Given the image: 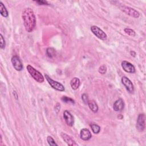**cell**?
I'll list each match as a JSON object with an SVG mask.
<instances>
[{
	"label": "cell",
	"mask_w": 146,
	"mask_h": 146,
	"mask_svg": "<svg viewBox=\"0 0 146 146\" xmlns=\"http://www.w3.org/2000/svg\"><path fill=\"white\" fill-rule=\"evenodd\" d=\"M136 128L140 132H143L145 129V114L140 113L136 121Z\"/></svg>",
	"instance_id": "obj_7"
},
{
	"label": "cell",
	"mask_w": 146,
	"mask_h": 146,
	"mask_svg": "<svg viewBox=\"0 0 146 146\" xmlns=\"http://www.w3.org/2000/svg\"><path fill=\"white\" fill-rule=\"evenodd\" d=\"M80 84V80L79 78H78L76 77L73 78L70 81V86H71L72 89L74 90H77L78 88V87H79Z\"/></svg>",
	"instance_id": "obj_14"
},
{
	"label": "cell",
	"mask_w": 146,
	"mask_h": 146,
	"mask_svg": "<svg viewBox=\"0 0 146 146\" xmlns=\"http://www.w3.org/2000/svg\"><path fill=\"white\" fill-rule=\"evenodd\" d=\"M60 136L63 140L69 145L71 146H75V145H78V144L70 137L69 135H67L66 133H64L63 132H62L60 133Z\"/></svg>",
	"instance_id": "obj_12"
},
{
	"label": "cell",
	"mask_w": 146,
	"mask_h": 146,
	"mask_svg": "<svg viewBox=\"0 0 146 146\" xmlns=\"http://www.w3.org/2000/svg\"><path fill=\"white\" fill-rule=\"evenodd\" d=\"M120 9L122 11L125 13L126 14H127L131 17H132L133 18H137L140 16L139 13L137 10H136L135 9H134L132 7L126 6H122L120 7Z\"/></svg>",
	"instance_id": "obj_5"
},
{
	"label": "cell",
	"mask_w": 146,
	"mask_h": 146,
	"mask_svg": "<svg viewBox=\"0 0 146 146\" xmlns=\"http://www.w3.org/2000/svg\"><path fill=\"white\" fill-rule=\"evenodd\" d=\"M0 13L2 16H3V17H8V11L6 8V7L5 6V5H3V3L1 2H0Z\"/></svg>",
	"instance_id": "obj_16"
},
{
	"label": "cell",
	"mask_w": 146,
	"mask_h": 146,
	"mask_svg": "<svg viewBox=\"0 0 146 146\" xmlns=\"http://www.w3.org/2000/svg\"><path fill=\"white\" fill-rule=\"evenodd\" d=\"M90 127L91 128L92 132L94 133L97 134V133H99V132L100 131V127L99 125H98V124H91L90 125Z\"/></svg>",
	"instance_id": "obj_18"
},
{
	"label": "cell",
	"mask_w": 146,
	"mask_h": 146,
	"mask_svg": "<svg viewBox=\"0 0 146 146\" xmlns=\"http://www.w3.org/2000/svg\"><path fill=\"white\" fill-rule=\"evenodd\" d=\"M61 100L63 102H65L66 103H71V104H75V102L72 99H71L70 98H68L67 96H62L61 98Z\"/></svg>",
	"instance_id": "obj_19"
},
{
	"label": "cell",
	"mask_w": 146,
	"mask_h": 146,
	"mask_svg": "<svg viewBox=\"0 0 146 146\" xmlns=\"http://www.w3.org/2000/svg\"><path fill=\"white\" fill-rule=\"evenodd\" d=\"M121 66L123 69L128 73L132 74L135 72V68L134 66L128 61H126V60L123 61L121 62Z\"/></svg>",
	"instance_id": "obj_9"
},
{
	"label": "cell",
	"mask_w": 146,
	"mask_h": 146,
	"mask_svg": "<svg viewBox=\"0 0 146 146\" xmlns=\"http://www.w3.org/2000/svg\"><path fill=\"white\" fill-rule=\"evenodd\" d=\"M47 141L50 145H51V146H54V145L57 146L58 145V144L55 143L54 139L50 136H48L47 137Z\"/></svg>",
	"instance_id": "obj_21"
},
{
	"label": "cell",
	"mask_w": 146,
	"mask_h": 146,
	"mask_svg": "<svg viewBox=\"0 0 146 146\" xmlns=\"http://www.w3.org/2000/svg\"><path fill=\"white\" fill-rule=\"evenodd\" d=\"M98 71L101 74H106L107 71V67L105 65H102L100 67H99L98 69Z\"/></svg>",
	"instance_id": "obj_22"
},
{
	"label": "cell",
	"mask_w": 146,
	"mask_h": 146,
	"mask_svg": "<svg viewBox=\"0 0 146 146\" xmlns=\"http://www.w3.org/2000/svg\"><path fill=\"white\" fill-rule=\"evenodd\" d=\"M63 118L67 125L70 127H72L74 125V117L69 111L66 110L63 112Z\"/></svg>",
	"instance_id": "obj_10"
},
{
	"label": "cell",
	"mask_w": 146,
	"mask_h": 146,
	"mask_svg": "<svg viewBox=\"0 0 146 146\" xmlns=\"http://www.w3.org/2000/svg\"><path fill=\"white\" fill-rule=\"evenodd\" d=\"M0 38H1V46L0 47L1 49H4L5 48L6 46V43H5V40L2 34H0Z\"/></svg>",
	"instance_id": "obj_23"
},
{
	"label": "cell",
	"mask_w": 146,
	"mask_h": 146,
	"mask_svg": "<svg viewBox=\"0 0 146 146\" xmlns=\"http://www.w3.org/2000/svg\"><path fill=\"white\" fill-rule=\"evenodd\" d=\"M82 99L83 100V102L85 103V104H87L88 102V95L86 94H83L82 95Z\"/></svg>",
	"instance_id": "obj_24"
},
{
	"label": "cell",
	"mask_w": 146,
	"mask_h": 146,
	"mask_svg": "<svg viewBox=\"0 0 146 146\" xmlns=\"http://www.w3.org/2000/svg\"><path fill=\"white\" fill-rule=\"evenodd\" d=\"M124 107V103L123 100L121 99H119L115 102L113 103V108L115 111H121Z\"/></svg>",
	"instance_id": "obj_13"
},
{
	"label": "cell",
	"mask_w": 146,
	"mask_h": 146,
	"mask_svg": "<svg viewBox=\"0 0 146 146\" xmlns=\"http://www.w3.org/2000/svg\"><path fill=\"white\" fill-rule=\"evenodd\" d=\"M91 31L97 38L100 39L106 40L107 38V34L96 26H92L91 27Z\"/></svg>",
	"instance_id": "obj_4"
},
{
	"label": "cell",
	"mask_w": 146,
	"mask_h": 146,
	"mask_svg": "<svg viewBox=\"0 0 146 146\" xmlns=\"http://www.w3.org/2000/svg\"><path fill=\"white\" fill-rule=\"evenodd\" d=\"M27 70L32 76V78L38 83H42L44 82V77L40 72L35 69L30 65H27L26 67Z\"/></svg>",
	"instance_id": "obj_2"
},
{
	"label": "cell",
	"mask_w": 146,
	"mask_h": 146,
	"mask_svg": "<svg viewBox=\"0 0 146 146\" xmlns=\"http://www.w3.org/2000/svg\"><path fill=\"white\" fill-rule=\"evenodd\" d=\"M56 110H58V111L60 110V104L59 103H57L55 107V110L56 111Z\"/></svg>",
	"instance_id": "obj_26"
},
{
	"label": "cell",
	"mask_w": 146,
	"mask_h": 146,
	"mask_svg": "<svg viewBox=\"0 0 146 146\" xmlns=\"http://www.w3.org/2000/svg\"><path fill=\"white\" fill-rule=\"evenodd\" d=\"M124 32H125L127 34H128V35H129V36H135V35H136L135 31L131 29H129V28H125V29H124Z\"/></svg>",
	"instance_id": "obj_20"
},
{
	"label": "cell",
	"mask_w": 146,
	"mask_h": 146,
	"mask_svg": "<svg viewBox=\"0 0 146 146\" xmlns=\"http://www.w3.org/2000/svg\"><path fill=\"white\" fill-rule=\"evenodd\" d=\"M56 54V51L55 50V49H54L53 48H48L46 50V55H47L48 57L49 58H52L54 57Z\"/></svg>",
	"instance_id": "obj_17"
},
{
	"label": "cell",
	"mask_w": 146,
	"mask_h": 146,
	"mask_svg": "<svg viewBox=\"0 0 146 146\" xmlns=\"http://www.w3.org/2000/svg\"><path fill=\"white\" fill-rule=\"evenodd\" d=\"M34 2H35L39 5H48V3L46 1H35Z\"/></svg>",
	"instance_id": "obj_25"
},
{
	"label": "cell",
	"mask_w": 146,
	"mask_h": 146,
	"mask_svg": "<svg viewBox=\"0 0 146 146\" xmlns=\"http://www.w3.org/2000/svg\"><path fill=\"white\" fill-rule=\"evenodd\" d=\"M22 18L26 31L31 33L36 26V18L33 10L31 8H25L22 13Z\"/></svg>",
	"instance_id": "obj_1"
},
{
	"label": "cell",
	"mask_w": 146,
	"mask_h": 146,
	"mask_svg": "<svg viewBox=\"0 0 146 146\" xmlns=\"http://www.w3.org/2000/svg\"><path fill=\"white\" fill-rule=\"evenodd\" d=\"M44 76H45L47 81L49 83V84L52 87V88H53L54 89H55L57 91H64L65 88H64V86L62 84H61L60 83H59L57 81L54 80L51 78H50V76H48L47 74H45Z\"/></svg>",
	"instance_id": "obj_3"
},
{
	"label": "cell",
	"mask_w": 146,
	"mask_h": 146,
	"mask_svg": "<svg viewBox=\"0 0 146 146\" xmlns=\"http://www.w3.org/2000/svg\"><path fill=\"white\" fill-rule=\"evenodd\" d=\"M88 105L90 108V109L94 113H96L98 111V106L96 104V103L94 100H89L88 102Z\"/></svg>",
	"instance_id": "obj_15"
},
{
	"label": "cell",
	"mask_w": 146,
	"mask_h": 146,
	"mask_svg": "<svg viewBox=\"0 0 146 146\" xmlns=\"http://www.w3.org/2000/svg\"><path fill=\"white\" fill-rule=\"evenodd\" d=\"M121 82L123 84L124 86L127 91L130 93L133 94L134 91V87L132 82L126 76H123L121 78Z\"/></svg>",
	"instance_id": "obj_6"
},
{
	"label": "cell",
	"mask_w": 146,
	"mask_h": 146,
	"mask_svg": "<svg viewBox=\"0 0 146 146\" xmlns=\"http://www.w3.org/2000/svg\"><path fill=\"white\" fill-rule=\"evenodd\" d=\"M11 63L13 64V67L14 68V69L17 71H20L21 70H22L23 69V64L21 61V60L19 59V57L17 55H14L11 58Z\"/></svg>",
	"instance_id": "obj_8"
},
{
	"label": "cell",
	"mask_w": 146,
	"mask_h": 146,
	"mask_svg": "<svg viewBox=\"0 0 146 146\" xmlns=\"http://www.w3.org/2000/svg\"><path fill=\"white\" fill-rule=\"evenodd\" d=\"M80 139H82L83 140L87 141L91 138L92 135L89 129L87 128H83L80 131Z\"/></svg>",
	"instance_id": "obj_11"
}]
</instances>
